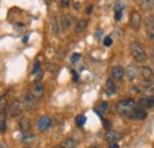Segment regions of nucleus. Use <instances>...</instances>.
Here are the masks:
<instances>
[{
  "label": "nucleus",
  "instance_id": "nucleus-13",
  "mask_svg": "<svg viewBox=\"0 0 154 148\" xmlns=\"http://www.w3.org/2000/svg\"><path fill=\"white\" fill-rule=\"evenodd\" d=\"M44 95V85L42 83H36L31 89V96L35 98H40Z\"/></svg>",
  "mask_w": 154,
  "mask_h": 148
},
{
  "label": "nucleus",
  "instance_id": "nucleus-45",
  "mask_svg": "<svg viewBox=\"0 0 154 148\" xmlns=\"http://www.w3.org/2000/svg\"><path fill=\"white\" fill-rule=\"evenodd\" d=\"M88 148H96L95 146H90V147H88Z\"/></svg>",
  "mask_w": 154,
  "mask_h": 148
},
{
  "label": "nucleus",
  "instance_id": "nucleus-14",
  "mask_svg": "<svg viewBox=\"0 0 154 148\" xmlns=\"http://www.w3.org/2000/svg\"><path fill=\"white\" fill-rule=\"evenodd\" d=\"M126 74V70L121 66V65H117V66H114L112 69V75L115 79H122V77Z\"/></svg>",
  "mask_w": 154,
  "mask_h": 148
},
{
  "label": "nucleus",
  "instance_id": "nucleus-28",
  "mask_svg": "<svg viewBox=\"0 0 154 148\" xmlns=\"http://www.w3.org/2000/svg\"><path fill=\"white\" fill-rule=\"evenodd\" d=\"M100 109H101V111H102V113H108V111H109V104H108V102L103 101V102L101 103Z\"/></svg>",
  "mask_w": 154,
  "mask_h": 148
},
{
  "label": "nucleus",
  "instance_id": "nucleus-15",
  "mask_svg": "<svg viewBox=\"0 0 154 148\" xmlns=\"http://www.w3.org/2000/svg\"><path fill=\"white\" fill-rule=\"evenodd\" d=\"M140 75L142 78H145L146 81H149L153 76V71L149 66H141L140 68Z\"/></svg>",
  "mask_w": 154,
  "mask_h": 148
},
{
  "label": "nucleus",
  "instance_id": "nucleus-27",
  "mask_svg": "<svg viewBox=\"0 0 154 148\" xmlns=\"http://www.w3.org/2000/svg\"><path fill=\"white\" fill-rule=\"evenodd\" d=\"M52 32L57 36L58 35V23H57V19L56 18H52Z\"/></svg>",
  "mask_w": 154,
  "mask_h": 148
},
{
  "label": "nucleus",
  "instance_id": "nucleus-20",
  "mask_svg": "<svg viewBox=\"0 0 154 148\" xmlns=\"http://www.w3.org/2000/svg\"><path fill=\"white\" fill-rule=\"evenodd\" d=\"M107 87H108V95H113V94L116 91V87L115 84H114V81L112 79V78H108V81H107Z\"/></svg>",
  "mask_w": 154,
  "mask_h": 148
},
{
  "label": "nucleus",
  "instance_id": "nucleus-33",
  "mask_svg": "<svg viewBox=\"0 0 154 148\" xmlns=\"http://www.w3.org/2000/svg\"><path fill=\"white\" fill-rule=\"evenodd\" d=\"M102 122H103V127L106 128V129H109L110 128V121H107V120H104V119H102Z\"/></svg>",
  "mask_w": 154,
  "mask_h": 148
},
{
  "label": "nucleus",
  "instance_id": "nucleus-3",
  "mask_svg": "<svg viewBox=\"0 0 154 148\" xmlns=\"http://www.w3.org/2000/svg\"><path fill=\"white\" fill-rule=\"evenodd\" d=\"M23 109H24L23 102H21L20 100H14V101H12V102L8 104V107H7V113H8V115H10L11 117H17V116H19L20 114H21Z\"/></svg>",
  "mask_w": 154,
  "mask_h": 148
},
{
  "label": "nucleus",
  "instance_id": "nucleus-43",
  "mask_svg": "<svg viewBox=\"0 0 154 148\" xmlns=\"http://www.w3.org/2000/svg\"><path fill=\"white\" fill-rule=\"evenodd\" d=\"M27 40H29V36H26V37L24 38V43H27Z\"/></svg>",
  "mask_w": 154,
  "mask_h": 148
},
{
  "label": "nucleus",
  "instance_id": "nucleus-12",
  "mask_svg": "<svg viewBox=\"0 0 154 148\" xmlns=\"http://www.w3.org/2000/svg\"><path fill=\"white\" fill-rule=\"evenodd\" d=\"M137 104L142 108H146V109H149V108H154V96H147V97H143L141 98Z\"/></svg>",
  "mask_w": 154,
  "mask_h": 148
},
{
  "label": "nucleus",
  "instance_id": "nucleus-7",
  "mask_svg": "<svg viewBox=\"0 0 154 148\" xmlns=\"http://www.w3.org/2000/svg\"><path fill=\"white\" fill-rule=\"evenodd\" d=\"M139 72H140V69L136 66V65H129L126 70V76H127V79L133 82L139 76Z\"/></svg>",
  "mask_w": 154,
  "mask_h": 148
},
{
  "label": "nucleus",
  "instance_id": "nucleus-40",
  "mask_svg": "<svg viewBox=\"0 0 154 148\" xmlns=\"http://www.w3.org/2000/svg\"><path fill=\"white\" fill-rule=\"evenodd\" d=\"M102 33H103V32H102V30H98V31H97V33H96L97 38L101 37V36H102Z\"/></svg>",
  "mask_w": 154,
  "mask_h": 148
},
{
  "label": "nucleus",
  "instance_id": "nucleus-18",
  "mask_svg": "<svg viewBox=\"0 0 154 148\" xmlns=\"http://www.w3.org/2000/svg\"><path fill=\"white\" fill-rule=\"evenodd\" d=\"M36 140V135L27 131V133H24L23 136H21V141L25 142V143H32L33 141Z\"/></svg>",
  "mask_w": 154,
  "mask_h": 148
},
{
  "label": "nucleus",
  "instance_id": "nucleus-30",
  "mask_svg": "<svg viewBox=\"0 0 154 148\" xmlns=\"http://www.w3.org/2000/svg\"><path fill=\"white\" fill-rule=\"evenodd\" d=\"M81 59V55L79 54H74V55L71 56V63H76Z\"/></svg>",
  "mask_w": 154,
  "mask_h": 148
},
{
  "label": "nucleus",
  "instance_id": "nucleus-19",
  "mask_svg": "<svg viewBox=\"0 0 154 148\" xmlns=\"http://www.w3.org/2000/svg\"><path fill=\"white\" fill-rule=\"evenodd\" d=\"M7 102H6V98L4 96H0V115L2 114L5 116V114L7 113Z\"/></svg>",
  "mask_w": 154,
  "mask_h": 148
},
{
  "label": "nucleus",
  "instance_id": "nucleus-41",
  "mask_svg": "<svg viewBox=\"0 0 154 148\" xmlns=\"http://www.w3.org/2000/svg\"><path fill=\"white\" fill-rule=\"evenodd\" d=\"M0 148H7V145L5 142H0Z\"/></svg>",
  "mask_w": 154,
  "mask_h": 148
},
{
  "label": "nucleus",
  "instance_id": "nucleus-26",
  "mask_svg": "<svg viewBox=\"0 0 154 148\" xmlns=\"http://www.w3.org/2000/svg\"><path fill=\"white\" fill-rule=\"evenodd\" d=\"M39 70H40V62H39V60H36V62H35V64H33V66H32L31 72L35 75V74H37Z\"/></svg>",
  "mask_w": 154,
  "mask_h": 148
},
{
  "label": "nucleus",
  "instance_id": "nucleus-38",
  "mask_svg": "<svg viewBox=\"0 0 154 148\" xmlns=\"http://www.w3.org/2000/svg\"><path fill=\"white\" fill-rule=\"evenodd\" d=\"M91 11H93V5L88 6V7H87V11H85V12H87V14H90V13H91Z\"/></svg>",
  "mask_w": 154,
  "mask_h": 148
},
{
  "label": "nucleus",
  "instance_id": "nucleus-24",
  "mask_svg": "<svg viewBox=\"0 0 154 148\" xmlns=\"http://www.w3.org/2000/svg\"><path fill=\"white\" fill-rule=\"evenodd\" d=\"M75 121H76V125L78 127H82V126H84V123L87 121V117L84 115H77Z\"/></svg>",
  "mask_w": 154,
  "mask_h": 148
},
{
  "label": "nucleus",
  "instance_id": "nucleus-25",
  "mask_svg": "<svg viewBox=\"0 0 154 148\" xmlns=\"http://www.w3.org/2000/svg\"><path fill=\"white\" fill-rule=\"evenodd\" d=\"M7 129V123H6V119H5V116L1 119V121H0V131L1 133H5Z\"/></svg>",
  "mask_w": 154,
  "mask_h": 148
},
{
  "label": "nucleus",
  "instance_id": "nucleus-2",
  "mask_svg": "<svg viewBox=\"0 0 154 148\" xmlns=\"http://www.w3.org/2000/svg\"><path fill=\"white\" fill-rule=\"evenodd\" d=\"M131 54L134 57L135 60H137V62H140V63H142V62H145V60L147 59V55H146L145 49H143L142 45H141L140 43H137V42H133V43L131 44Z\"/></svg>",
  "mask_w": 154,
  "mask_h": 148
},
{
  "label": "nucleus",
  "instance_id": "nucleus-1",
  "mask_svg": "<svg viewBox=\"0 0 154 148\" xmlns=\"http://www.w3.org/2000/svg\"><path fill=\"white\" fill-rule=\"evenodd\" d=\"M136 106H137V102H135L134 100L126 98V100H121V101H119L116 103L115 109L120 115L128 116V115H131L136 109Z\"/></svg>",
  "mask_w": 154,
  "mask_h": 148
},
{
  "label": "nucleus",
  "instance_id": "nucleus-42",
  "mask_svg": "<svg viewBox=\"0 0 154 148\" xmlns=\"http://www.w3.org/2000/svg\"><path fill=\"white\" fill-rule=\"evenodd\" d=\"M109 148H119V145H117V143H112V145L109 146Z\"/></svg>",
  "mask_w": 154,
  "mask_h": 148
},
{
  "label": "nucleus",
  "instance_id": "nucleus-21",
  "mask_svg": "<svg viewBox=\"0 0 154 148\" xmlns=\"http://www.w3.org/2000/svg\"><path fill=\"white\" fill-rule=\"evenodd\" d=\"M141 7L143 10H152L154 7V0H142L141 1Z\"/></svg>",
  "mask_w": 154,
  "mask_h": 148
},
{
  "label": "nucleus",
  "instance_id": "nucleus-36",
  "mask_svg": "<svg viewBox=\"0 0 154 148\" xmlns=\"http://www.w3.org/2000/svg\"><path fill=\"white\" fill-rule=\"evenodd\" d=\"M46 68H48V70H49V71H54V69H55V65H52L50 62H48V64H46Z\"/></svg>",
  "mask_w": 154,
  "mask_h": 148
},
{
  "label": "nucleus",
  "instance_id": "nucleus-6",
  "mask_svg": "<svg viewBox=\"0 0 154 148\" xmlns=\"http://www.w3.org/2000/svg\"><path fill=\"white\" fill-rule=\"evenodd\" d=\"M51 126V119L49 116H40L37 121V128L39 131H45Z\"/></svg>",
  "mask_w": 154,
  "mask_h": 148
},
{
  "label": "nucleus",
  "instance_id": "nucleus-16",
  "mask_svg": "<svg viewBox=\"0 0 154 148\" xmlns=\"http://www.w3.org/2000/svg\"><path fill=\"white\" fill-rule=\"evenodd\" d=\"M142 89H143L145 93L153 95L154 94V81H145V82L142 83Z\"/></svg>",
  "mask_w": 154,
  "mask_h": 148
},
{
  "label": "nucleus",
  "instance_id": "nucleus-8",
  "mask_svg": "<svg viewBox=\"0 0 154 148\" xmlns=\"http://www.w3.org/2000/svg\"><path fill=\"white\" fill-rule=\"evenodd\" d=\"M127 117L131 119V120H134V121H141V120H145L147 117V111L143 110V109H135Z\"/></svg>",
  "mask_w": 154,
  "mask_h": 148
},
{
  "label": "nucleus",
  "instance_id": "nucleus-22",
  "mask_svg": "<svg viewBox=\"0 0 154 148\" xmlns=\"http://www.w3.org/2000/svg\"><path fill=\"white\" fill-rule=\"evenodd\" d=\"M70 24H71L70 19L68 18L65 14H63V16L60 17V25H62L63 29H68V27L70 26Z\"/></svg>",
  "mask_w": 154,
  "mask_h": 148
},
{
  "label": "nucleus",
  "instance_id": "nucleus-9",
  "mask_svg": "<svg viewBox=\"0 0 154 148\" xmlns=\"http://www.w3.org/2000/svg\"><path fill=\"white\" fill-rule=\"evenodd\" d=\"M23 104H24V109L26 111H32L35 109V101L33 97L31 95H25L23 97Z\"/></svg>",
  "mask_w": 154,
  "mask_h": 148
},
{
  "label": "nucleus",
  "instance_id": "nucleus-37",
  "mask_svg": "<svg viewBox=\"0 0 154 148\" xmlns=\"http://www.w3.org/2000/svg\"><path fill=\"white\" fill-rule=\"evenodd\" d=\"M74 7H75V10H79L81 8V2H78V1H76V2H74Z\"/></svg>",
  "mask_w": 154,
  "mask_h": 148
},
{
  "label": "nucleus",
  "instance_id": "nucleus-23",
  "mask_svg": "<svg viewBox=\"0 0 154 148\" xmlns=\"http://www.w3.org/2000/svg\"><path fill=\"white\" fill-rule=\"evenodd\" d=\"M77 146V142L74 139H66L65 142L63 143V147L64 148H75Z\"/></svg>",
  "mask_w": 154,
  "mask_h": 148
},
{
  "label": "nucleus",
  "instance_id": "nucleus-31",
  "mask_svg": "<svg viewBox=\"0 0 154 148\" xmlns=\"http://www.w3.org/2000/svg\"><path fill=\"white\" fill-rule=\"evenodd\" d=\"M43 76H44V70H39L38 72H37V77H36V81H37V83H39L40 82V79L43 78Z\"/></svg>",
  "mask_w": 154,
  "mask_h": 148
},
{
  "label": "nucleus",
  "instance_id": "nucleus-10",
  "mask_svg": "<svg viewBox=\"0 0 154 148\" xmlns=\"http://www.w3.org/2000/svg\"><path fill=\"white\" fill-rule=\"evenodd\" d=\"M18 125H19V128H20V130H21L23 133H27V131H30L31 127H32L30 119H29V117H26V116L20 117Z\"/></svg>",
  "mask_w": 154,
  "mask_h": 148
},
{
  "label": "nucleus",
  "instance_id": "nucleus-34",
  "mask_svg": "<svg viewBox=\"0 0 154 148\" xmlns=\"http://www.w3.org/2000/svg\"><path fill=\"white\" fill-rule=\"evenodd\" d=\"M69 4H70L69 0H63V1H60V6H62V7H68Z\"/></svg>",
  "mask_w": 154,
  "mask_h": 148
},
{
  "label": "nucleus",
  "instance_id": "nucleus-32",
  "mask_svg": "<svg viewBox=\"0 0 154 148\" xmlns=\"http://www.w3.org/2000/svg\"><path fill=\"white\" fill-rule=\"evenodd\" d=\"M112 43H113V40H112V38L110 37H106L104 38V40H103L104 46H110V45H112Z\"/></svg>",
  "mask_w": 154,
  "mask_h": 148
},
{
  "label": "nucleus",
  "instance_id": "nucleus-11",
  "mask_svg": "<svg viewBox=\"0 0 154 148\" xmlns=\"http://www.w3.org/2000/svg\"><path fill=\"white\" fill-rule=\"evenodd\" d=\"M121 137H122L121 133L115 131V130H109V131H107L106 135H104V140L108 141V142H116V141L121 140Z\"/></svg>",
  "mask_w": 154,
  "mask_h": 148
},
{
  "label": "nucleus",
  "instance_id": "nucleus-29",
  "mask_svg": "<svg viewBox=\"0 0 154 148\" xmlns=\"http://www.w3.org/2000/svg\"><path fill=\"white\" fill-rule=\"evenodd\" d=\"M123 7H125V5H123L122 2H119V1H117V2L115 4V11L116 12H122V8H123Z\"/></svg>",
  "mask_w": 154,
  "mask_h": 148
},
{
  "label": "nucleus",
  "instance_id": "nucleus-44",
  "mask_svg": "<svg viewBox=\"0 0 154 148\" xmlns=\"http://www.w3.org/2000/svg\"><path fill=\"white\" fill-rule=\"evenodd\" d=\"M55 148H64V147H63V146H56Z\"/></svg>",
  "mask_w": 154,
  "mask_h": 148
},
{
  "label": "nucleus",
  "instance_id": "nucleus-35",
  "mask_svg": "<svg viewBox=\"0 0 154 148\" xmlns=\"http://www.w3.org/2000/svg\"><path fill=\"white\" fill-rule=\"evenodd\" d=\"M121 18H122V12H115V20L116 21L121 20Z\"/></svg>",
  "mask_w": 154,
  "mask_h": 148
},
{
  "label": "nucleus",
  "instance_id": "nucleus-39",
  "mask_svg": "<svg viewBox=\"0 0 154 148\" xmlns=\"http://www.w3.org/2000/svg\"><path fill=\"white\" fill-rule=\"evenodd\" d=\"M71 72H72V76H74V81H78V75L76 74V71L72 70Z\"/></svg>",
  "mask_w": 154,
  "mask_h": 148
},
{
  "label": "nucleus",
  "instance_id": "nucleus-17",
  "mask_svg": "<svg viewBox=\"0 0 154 148\" xmlns=\"http://www.w3.org/2000/svg\"><path fill=\"white\" fill-rule=\"evenodd\" d=\"M87 26H88V20H87V19H81L76 24L75 31H76L77 33H81V32H83V31L87 29Z\"/></svg>",
  "mask_w": 154,
  "mask_h": 148
},
{
  "label": "nucleus",
  "instance_id": "nucleus-5",
  "mask_svg": "<svg viewBox=\"0 0 154 148\" xmlns=\"http://www.w3.org/2000/svg\"><path fill=\"white\" fill-rule=\"evenodd\" d=\"M141 23H142V18H141V14L137 12V11H134L131 16V27L134 30V31H139L140 30V26H141Z\"/></svg>",
  "mask_w": 154,
  "mask_h": 148
},
{
  "label": "nucleus",
  "instance_id": "nucleus-4",
  "mask_svg": "<svg viewBox=\"0 0 154 148\" xmlns=\"http://www.w3.org/2000/svg\"><path fill=\"white\" fill-rule=\"evenodd\" d=\"M146 36L148 39H154V16H148L145 19Z\"/></svg>",
  "mask_w": 154,
  "mask_h": 148
}]
</instances>
